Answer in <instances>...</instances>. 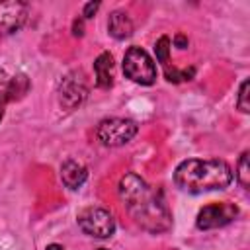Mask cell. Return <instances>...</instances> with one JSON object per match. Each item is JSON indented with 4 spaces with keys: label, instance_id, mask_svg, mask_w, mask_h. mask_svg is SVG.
Segmentation results:
<instances>
[{
    "label": "cell",
    "instance_id": "44dd1931",
    "mask_svg": "<svg viewBox=\"0 0 250 250\" xmlns=\"http://www.w3.org/2000/svg\"><path fill=\"white\" fill-rule=\"evenodd\" d=\"M45 250H62V246H59V244H49Z\"/></svg>",
    "mask_w": 250,
    "mask_h": 250
},
{
    "label": "cell",
    "instance_id": "7c38bea8",
    "mask_svg": "<svg viewBox=\"0 0 250 250\" xmlns=\"http://www.w3.org/2000/svg\"><path fill=\"white\" fill-rule=\"evenodd\" d=\"M27 92H29V78H27L25 74H16V76L10 78V82H8V96H6V100H8V102L20 100V98H23Z\"/></svg>",
    "mask_w": 250,
    "mask_h": 250
},
{
    "label": "cell",
    "instance_id": "e0dca14e",
    "mask_svg": "<svg viewBox=\"0 0 250 250\" xmlns=\"http://www.w3.org/2000/svg\"><path fill=\"white\" fill-rule=\"evenodd\" d=\"M8 82H10V76L6 74V70L0 68V104L6 105V96H8Z\"/></svg>",
    "mask_w": 250,
    "mask_h": 250
},
{
    "label": "cell",
    "instance_id": "3957f363",
    "mask_svg": "<svg viewBox=\"0 0 250 250\" xmlns=\"http://www.w3.org/2000/svg\"><path fill=\"white\" fill-rule=\"evenodd\" d=\"M123 74L135 82V84H141V86H150L156 82V64L152 61V57L133 45L125 51V57H123Z\"/></svg>",
    "mask_w": 250,
    "mask_h": 250
},
{
    "label": "cell",
    "instance_id": "2e32d148",
    "mask_svg": "<svg viewBox=\"0 0 250 250\" xmlns=\"http://www.w3.org/2000/svg\"><path fill=\"white\" fill-rule=\"evenodd\" d=\"M248 88H250V82L248 80H242V84L238 88V96H236V107L242 113H248L250 111V105H248Z\"/></svg>",
    "mask_w": 250,
    "mask_h": 250
},
{
    "label": "cell",
    "instance_id": "30bf717a",
    "mask_svg": "<svg viewBox=\"0 0 250 250\" xmlns=\"http://www.w3.org/2000/svg\"><path fill=\"white\" fill-rule=\"evenodd\" d=\"M111 70H113V57H111V53H107V51L100 53L98 59L94 61V74H96L98 88H104V90L111 88V84H113Z\"/></svg>",
    "mask_w": 250,
    "mask_h": 250
},
{
    "label": "cell",
    "instance_id": "ffe728a7",
    "mask_svg": "<svg viewBox=\"0 0 250 250\" xmlns=\"http://www.w3.org/2000/svg\"><path fill=\"white\" fill-rule=\"evenodd\" d=\"M72 33H74V35H82V33H84V31H82V21H78V20L74 21V31H72Z\"/></svg>",
    "mask_w": 250,
    "mask_h": 250
},
{
    "label": "cell",
    "instance_id": "d6986e66",
    "mask_svg": "<svg viewBox=\"0 0 250 250\" xmlns=\"http://www.w3.org/2000/svg\"><path fill=\"white\" fill-rule=\"evenodd\" d=\"M174 45H176L178 49H186V47H188V39H186L182 33H178V35L174 37Z\"/></svg>",
    "mask_w": 250,
    "mask_h": 250
},
{
    "label": "cell",
    "instance_id": "4fadbf2b",
    "mask_svg": "<svg viewBox=\"0 0 250 250\" xmlns=\"http://www.w3.org/2000/svg\"><path fill=\"white\" fill-rule=\"evenodd\" d=\"M236 180H238V184L244 188V189H248V186H250V166H248V150H244L242 154H240V158H238V164H236Z\"/></svg>",
    "mask_w": 250,
    "mask_h": 250
},
{
    "label": "cell",
    "instance_id": "9c48e42d",
    "mask_svg": "<svg viewBox=\"0 0 250 250\" xmlns=\"http://www.w3.org/2000/svg\"><path fill=\"white\" fill-rule=\"evenodd\" d=\"M88 178V170L84 164H80L78 160H64L61 164V180L68 189H78Z\"/></svg>",
    "mask_w": 250,
    "mask_h": 250
},
{
    "label": "cell",
    "instance_id": "7a4b0ae2",
    "mask_svg": "<svg viewBox=\"0 0 250 250\" xmlns=\"http://www.w3.org/2000/svg\"><path fill=\"white\" fill-rule=\"evenodd\" d=\"M232 182V168L219 158H188L174 170V184L186 193L227 189Z\"/></svg>",
    "mask_w": 250,
    "mask_h": 250
},
{
    "label": "cell",
    "instance_id": "5bb4252c",
    "mask_svg": "<svg viewBox=\"0 0 250 250\" xmlns=\"http://www.w3.org/2000/svg\"><path fill=\"white\" fill-rule=\"evenodd\" d=\"M154 53H156V61L162 66H168V59H170V39L166 35H162L156 45H154Z\"/></svg>",
    "mask_w": 250,
    "mask_h": 250
},
{
    "label": "cell",
    "instance_id": "52a82bcc",
    "mask_svg": "<svg viewBox=\"0 0 250 250\" xmlns=\"http://www.w3.org/2000/svg\"><path fill=\"white\" fill-rule=\"evenodd\" d=\"M27 20V4L12 0L0 2V35H12L23 27Z\"/></svg>",
    "mask_w": 250,
    "mask_h": 250
},
{
    "label": "cell",
    "instance_id": "8992f818",
    "mask_svg": "<svg viewBox=\"0 0 250 250\" xmlns=\"http://www.w3.org/2000/svg\"><path fill=\"white\" fill-rule=\"evenodd\" d=\"M238 215V207L229 201L221 203H209L205 205L195 219V227L199 230H211V229H221L229 223H232Z\"/></svg>",
    "mask_w": 250,
    "mask_h": 250
},
{
    "label": "cell",
    "instance_id": "9a60e30c",
    "mask_svg": "<svg viewBox=\"0 0 250 250\" xmlns=\"http://www.w3.org/2000/svg\"><path fill=\"white\" fill-rule=\"evenodd\" d=\"M164 74H166V80L168 82H184V80H191L195 70L189 68V70H178V68H170V66H164Z\"/></svg>",
    "mask_w": 250,
    "mask_h": 250
},
{
    "label": "cell",
    "instance_id": "8fae6325",
    "mask_svg": "<svg viewBox=\"0 0 250 250\" xmlns=\"http://www.w3.org/2000/svg\"><path fill=\"white\" fill-rule=\"evenodd\" d=\"M107 31L113 39H127L133 35V21L131 18L121 12V10H115L109 14V20H107Z\"/></svg>",
    "mask_w": 250,
    "mask_h": 250
},
{
    "label": "cell",
    "instance_id": "6da1fadb",
    "mask_svg": "<svg viewBox=\"0 0 250 250\" xmlns=\"http://www.w3.org/2000/svg\"><path fill=\"white\" fill-rule=\"evenodd\" d=\"M117 191L127 213L143 230L160 234L172 227V215L162 197V191L148 186L139 174H125L119 180Z\"/></svg>",
    "mask_w": 250,
    "mask_h": 250
},
{
    "label": "cell",
    "instance_id": "5b68a950",
    "mask_svg": "<svg viewBox=\"0 0 250 250\" xmlns=\"http://www.w3.org/2000/svg\"><path fill=\"white\" fill-rule=\"evenodd\" d=\"M76 221H78V227L82 229V232L92 238H109L115 230L113 215L107 209L98 207V205L82 209L78 213Z\"/></svg>",
    "mask_w": 250,
    "mask_h": 250
},
{
    "label": "cell",
    "instance_id": "ba28073f",
    "mask_svg": "<svg viewBox=\"0 0 250 250\" xmlns=\"http://www.w3.org/2000/svg\"><path fill=\"white\" fill-rule=\"evenodd\" d=\"M86 94H88V88H86V84H84L82 74L72 72V74H68V76L62 78L61 90H59V100H61V105H62L64 109L70 111V109L78 107V105L84 102Z\"/></svg>",
    "mask_w": 250,
    "mask_h": 250
},
{
    "label": "cell",
    "instance_id": "277c9868",
    "mask_svg": "<svg viewBox=\"0 0 250 250\" xmlns=\"http://www.w3.org/2000/svg\"><path fill=\"white\" fill-rule=\"evenodd\" d=\"M139 127L133 119L127 117H109L102 119L96 127V139L104 146H123L137 135Z\"/></svg>",
    "mask_w": 250,
    "mask_h": 250
},
{
    "label": "cell",
    "instance_id": "ac0fdd59",
    "mask_svg": "<svg viewBox=\"0 0 250 250\" xmlns=\"http://www.w3.org/2000/svg\"><path fill=\"white\" fill-rule=\"evenodd\" d=\"M98 8H100V2H88V4L84 6V10H82V16L88 20V18H92V16L98 12Z\"/></svg>",
    "mask_w": 250,
    "mask_h": 250
},
{
    "label": "cell",
    "instance_id": "7402d4cb",
    "mask_svg": "<svg viewBox=\"0 0 250 250\" xmlns=\"http://www.w3.org/2000/svg\"><path fill=\"white\" fill-rule=\"evenodd\" d=\"M2 117H4V104H0V121H2Z\"/></svg>",
    "mask_w": 250,
    "mask_h": 250
}]
</instances>
